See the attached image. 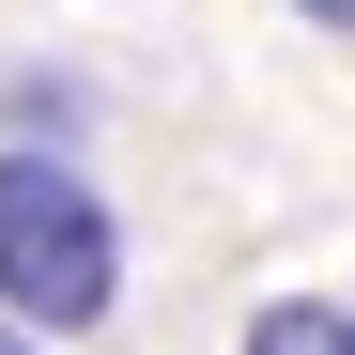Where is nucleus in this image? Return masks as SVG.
Returning a JSON list of instances; mask_svg holds the SVG:
<instances>
[{"label":"nucleus","mask_w":355,"mask_h":355,"mask_svg":"<svg viewBox=\"0 0 355 355\" xmlns=\"http://www.w3.org/2000/svg\"><path fill=\"white\" fill-rule=\"evenodd\" d=\"M0 355H31V340H16V324H0Z\"/></svg>","instance_id":"obj_4"},{"label":"nucleus","mask_w":355,"mask_h":355,"mask_svg":"<svg viewBox=\"0 0 355 355\" xmlns=\"http://www.w3.org/2000/svg\"><path fill=\"white\" fill-rule=\"evenodd\" d=\"M293 16H324V31H355V0H293Z\"/></svg>","instance_id":"obj_3"},{"label":"nucleus","mask_w":355,"mask_h":355,"mask_svg":"<svg viewBox=\"0 0 355 355\" xmlns=\"http://www.w3.org/2000/svg\"><path fill=\"white\" fill-rule=\"evenodd\" d=\"M0 309H16V324H62V340L124 309V232H108L93 170L0 155Z\"/></svg>","instance_id":"obj_1"},{"label":"nucleus","mask_w":355,"mask_h":355,"mask_svg":"<svg viewBox=\"0 0 355 355\" xmlns=\"http://www.w3.org/2000/svg\"><path fill=\"white\" fill-rule=\"evenodd\" d=\"M248 355H355V309H309V293H278L248 324Z\"/></svg>","instance_id":"obj_2"}]
</instances>
